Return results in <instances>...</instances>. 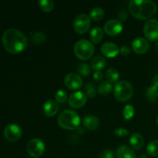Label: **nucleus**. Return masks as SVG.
<instances>
[{"label": "nucleus", "instance_id": "1", "mask_svg": "<svg viewBox=\"0 0 158 158\" xmlns=\"http://www.w3.org/2000/svg\"><path fill=\"white\" fill-rule=\"evenodd\" d=\"M2 40L5 49L13 54L23 52L28 46V40L26 35L14 28L6 29Z\"/></svg>", "mask_w": 158, "mask_h": 158}, {"label": "nucleus", "instance_id": "2", "mask_svg": "<svg viewBox=\"0 0 158 158\" xmlns=\"http://www.w3.org/2000/svg\"><path fill=\"white\" fill-rule=\"evenodd\" d=\"M157 10V4L151 0H131L129 2L131 14L140 19H150Z\"/></svg>", "mask_w": 158, "mask_h": 158}, {"label": "nucleus", "instance_id": "3", "mask_svg": "<svg viewBox=\"0 0 158 158\" xmlns=\"http://www.w3.org/2000/svg\"><path fill=\"white\" fill-rule=\"evenodd\" d=\"M80 117L79 114L72 110H66L59 115L58 124L65 130H76L80 127Z\"/></svg>", "mask_w": 158, "mask_h": 158}, {"label": "nucleus", "instance_id": "4", "mask_svg": "<svg viewBox=\"0 0 158 158\" xmlns=\"http://www.w3.org/2000/svg\"><path fill=\"white\" fill-rule=\"evenodd\" d=\"M95 47L90 41L85 39L78 40L74 45V52L77 58L82 60H87L94 54Z\"/></svg>", "mask_w": 158, "mask_h": 158}, {"label": "nucleus", "instance_id": "5", "mask_svg": "<svg viewBox=\"0 0 158 158\" xmlns=\"http://www.w3.org/2000/svg\"><path fill=\"white\" fill-rule=\"evenodd\" d=\"M114 96L119 101L125 102L129 100L134 94V88L129 82L120 80L117 82L114 89Z\"/></svg>", "mask_w": 158, "mask_h": 158}, {"label": "nucleus", "instance_id": "6", "mask_svg": "<svg viewBox=\"0 0 158 158\" xmlns=\"http://www.w3.org/2000/svg\"><path fill=\"white\" fill-rule=\"evenodd\" d=\"M46 146L45 143L41 139L33 138L29 140L26 146L27 152L31 157H40L44 154Z\"/></svg>", "mask_w": 158, "mask_h": 158}, {"label": "nucleus", "instance_id": "7", "mask_svg": "<svg viewBox=\"0 0 158 158\" xmlns=\"http://www.w3.org/2000/svg\"><path fill=\"white\" fill-rule=\"evenodd\" d=\"M91 24V19L86 14L77 15L73 21V28L78 33H85L89 30Z\"/></svg>", "mask_w": 158, "mask_h": 158}, {"label": "nucleus", "instance_id": "8", "mask_svg": "<svg viewBox=\"0 0 158 158\" xmlns=\"http://www.w3.org/2000/svg\"><path fill=\"white\" fill-rule=\"evenodd\" d=\"M143 32L148 40L156 41L158 40V20L150 19L145 23L143 26Z\"/></svg>", "mask_w": 158, "mask_h": 158}, {"label": "nucleus", "instance_id": "9", "mask_svg": "<svg viewBox=\"0 0 158 158\" xmlns=\"http://www.w3.org/2000/svg\"><path fill=\"white\" fill-rule=\"evenodd\" d=\"M87 101V96L82 91L73 93L68 98V103L73 108H80L84 106Z\"/></svg>", "mask_w": 158, "mask_h": 158}, {"label": "nucleus", "instance_id": "10", "mask_svg": "<svg viewBox=\"0 0 158 158\" xmlns=\"http://www.w3.org/2000/svg\"><path fill=\"white\" fill-rule=\"evenodd\" d=\"M23 132H22V129L20 128V127L15 123H9L4 129L5 137L6 140L11 142H15L19 140Z\"/></svg>", "mask_w": 158, "mask_h": 158}, {"label": "nucleus", "instance_id": "11", "mask_svg": "<svg viewBox=\"0 0 158 158\" xmlns=\"http://www.w3.org/2000/svg\"><path fill=\"white\" fill-rule=\"evenodd\" d=\"M64 83L69 89H78L83 86V79L79 74L70 73L65 77Z\"/></svg>", "mask_w": 158, "mask_h": 158}, {"label": "nucleus", "instance_id": "12", "mask_svg": "<svg viewBox=\"0 0 158 158\" xmlns=\"http://www.w3.org/2000/svg\"><path fill=\"white\" fill-rule=\"evenodd\" d=\"M103 29H104V32L108 35H116L121 32L123 29V25L121 22L119 21L118 19H110L105 23Z\"/></svg>", "mask_w": 158, "mask_h": 158}, {"label": "nucleus", "instance_id": "13", "mask_svg": "<svg viewBox=\"0 0 158 158\" xmlns=\"http://www.w3.org/2000/svg\"><path fill=\"white\" fill-rule=\"evenodd\" d=\"M131 47L133 50L137 53H145L150 49V43L147 39L143 37H137L133 40Z\"/></svg>", "mask_w": 158, "mask_h": 158}, {"label": "nucleus", "instance_id": "14", "mask_svg": "<svg viewBox=\"0 0 158 158\" xmlns=\"http://www.w3.org/2000/svg\"><path fill=\"white\" fill-rule=\"evenodd\" d=\"M101 52L106 57L113 58L118 55L120 52V48L112 42H106L101 46Z\"/></svg>", "mask_w": 158, "mask_h": 158}, {"label": "nucleus", "instance_id": "15", "mask_svg": "<svg viewBox=\"0 0 158 158\" xmlns=\"http://www.w3.org/2000/svg\"><path fill=\"white\" fill-rule=\"evenodd\" d=\"M58 110L59 104L54 100H48L43 105V113L46 117H53L58 112Z\"/></svg>", "mask_w": 158, "mask_h": 158}, {"label": "nucleus", "instance_id": "16", "mask_svg": "<svg viewBox=\"0 0 158 158\" xmlns=\"http://www.w3.org/2000/svg\"><path fill=\"white\" fill-rule=\"evenodd\" d=\"M83 123L85 127L87 128L88 130L94 131L97 128H98L99 125H100V120L97 116L89 114V115L86 116L83 118Z\"/></svg>", "mask_w": 158, "mask_h": 158}, {"label": "nucleus", "instance_id": "17", "mask_svg": "<svg viewBox=\"0 0 158 158\" xmlns=\"http://www.w3.org/2000/svg\"><path fill=\"white\" fill-rule=\"evenodd\" d=\"M117 158H136L134 150L127 145H120L117 150Z\"/></svg>", "mask_w": 158, "mask_h": 158}, {"label": "nucleus", "instance_id": "18", "mask_svg": "<svg viewBox=\"0 0 158 158\" xmlns=\"http://www.w3.org/2000/svg\"><path fill=\"white\" fill-rule=\"evenodd\" d=\"M130 144L131 148L134 150H140L143 148L144 143V139L141 134L138 133H134L130 137Z\"/></svg>", "mask_w": 158, "mask_h": 158}, {"label": "nucleus", "instance_id": "19", "mask_svg": "<svg viewBox=\"0 0 158 158\" xmlns=\"http://www.w3.org/2000/svg\"><path fill=\"white\" fill-rule=\"evenodd\" d=\"M106 66V60L104 57L101 56H96L93 58L92 62H91V67L93 69L96 71H101L102 69Z\"/></svg>", "mask_w": 158, "mask_h": 158}, {"label": "nucleus", "instance_id": "20", "mask_svg": "<svg viewBox=\"0 0 158 158\" xmlns=\"http://www.w3.org/2000/svg\"><path fill=\"white\" fill-rule=\"evenodd\" d=\"M89 35H90V39L93 43H98L103 40V30L99 26H96L93 28L92 30L90 31Z\"/></svg>", "mask_w": 158, "mask_h": 158}, {"label": "nucleus", "instance_id": "21", "mask_svg": "<svg viewBox=\"0 0 158 158\" xmlns=\"http://www.w3.org/2000/svg\"><path fill=\"white\" fill-rule=\"evenodd\" d=\"M106 78L107 80V81L111 83L119 82L120 74H119L118 70L114 69V68H110V69H108L106 72Z\"/></svg>", "mask_w": 158, "mask_h": 158}, {"label": "nucleus", "instance_id": "22", "mask_svg": "<svg viewBox=\"0 0 158 158\" xmlns=\"http://www.w3.org/2000/svg\"><path fill=\"white\" fill-rule=\"evenodd\" d=\"M104 14V10L101 7L96 6V7L93 8L89 12V18L92 19L93 20H95V21H98V20L102 19L103 18Z\"/></svg>", "mask_w": 158, "mask_h": 158}, {"label": "nucleus", "instance_id": "23", "mask_svg": "<svg viewBox=\"0 0 158 158\" xmlns=\"http://www.w3.org/2000/svg\"><path fill=\"white\" fill-rule=\"evenodd\" d=\"M112 83L108 82L107 80L102 81L98 86V93L101 95H108L112 91Z\"/></svg>", "mask_w": 158, "mask_h": 158}, {"label": "nucleus", "instance_id": "24", "mask_svg": "<svg viewBox=\"0 0 158 158\" xmlns=\"http://www.w3.org/2000/svg\"><path fill=\"white\" fill-rule=\"evenodd\" d=\"M46 34L42 31H36V32H33L32 36H31V40H32V43L37 45L44 43V42L46 41Z\"/></svg>", "mask_w": 158, "mask_h": 158}, {"label": "nucleus", "instance_id": "25", "mask_svg": "<svg viewBox=\"0 0 158 158\" xmlns=\"http://www.w3.org/2000/svg\"><path fill=\"white\" fill-rule=\"evenodd\" d=\"M39 6L43 12H49L53 9L55 4L52 0H40Z\"/></svg>", "mask_w": 158, "mask_h": 158}, {"label": "nucleus", "instance_id": "26", "mask_svg": "<svg viewBox=\"0 0 158 158\" xmlns=\"http://www.w3.org/2000/svg\"><path fill=\"white\" fill-rule=\"evenodd\" d=\"M147 152L150 156L158 157V140H152L147 147Z\"/></svg>", "mask_w": 158, "mask_h": 158}, {"label": "nucleus", "instance_id": "27", "mask_svg": "<svg viewBox=\"0 0 158 158\" xmlns=\"http://www.w3.org/2000/svg\"><path fill=\"white\" fill-rule=\"evenodd\" d=\"M147 97L151 101L158 100V86L152 85L147 90Z\"/></svg>", "mask_w": 158, "mask_h": 158}, {"label": "nucleus", "instance_id": "28", "mask_svg": "<svg viewBox=\"0 0 158 158\" xmlns=\"http://www.w3.org/2000/svg\"><path fill=\"white\" fill-rule=\"evenodd\" d=\"M95 84L93 82H88L85 85V89H86V94L87 97L90 98H94L97 96V91L95 88Z\"/></svg>", "mask_w": 158, "mask_h": 158}, {"label": "nucleus", "instance_id": "29", "mask_svg": "<svg viewBox=\"0 0 158 158\" xmlns=\"http://www.w3.org/2000/svg\"><path fill=\"white\" fill-rule=\"evenodd\" d=\"M123 115L125 120H129L132 119L134 115V107L131 104H127L124 106L123 111Z\"/></svg>", "mask_w": 158, "mask_h": 158}, {"label": "nucleus", "instance_id": "30", "mask_svg": "<svg viewBox=\"0 0 158 158\" xmlns=\"http://www.w3.org/2000/svg\"><path fill=\"white\" fill-rule=\"evenodd\" d=\"M77 71H78L79 73L81 74V75L87 77V76L90 73L91 68L87 63H83L78 65V66H77Z\"/></svg>", "mask_w": 158, "mask_h": 158}, {"label": "nucleus", "instance_id": "31", "mask_svg": "<svg viewBox=\"0 0 158 158\" xmlns=\"http://www.w3.org/2000/svg\"><path fill=\"white\" fill-rule=\"evenodd\" d=\"M55 100L57 103H63L67 100V94L63 89H60L55 94Z\"/></svg>", "mask_w": 158, "mask_h": 158}, {"label": "nucleus", "instance_id": "32", "mask_svg": "<svg viewBox=\"0 0 158 158\" xmlns=\"http://www.w3.org/2000/svg\"><path fill=\"white\" fill-rule=\"evenodd\" d=\"M130 134L129 131L127 130L126 128H123V127H119L115 129L114 131V134L117 137H126L127 136L128 134Z\"/></svg>", "mask_w": 158, "mask_h": 158}, {"label": "nucleus", "instance_id": "33", "mask_svg": "<svg viewBox=\"0 0 158 158\" xmlns=\"http://www.w3.org/2000/svg\"><path fill=\"white\" fill-rule=\"evenodd\" d=\"M115 155L112 150H104L100 154V158H114Z\"/></svg>", "mask_w": 158, "mask_h": 158}, {"label": "nucleus", "instance_id": "34", "mask_svg": "<svg viewBox=\"0 0 158 158\" xmlns=\"http://www.w3.org/2000/svg\"><path fill=\"white\" fill-rule=\"evenodd\" d=\"M103 74L100 70L96 71L94 73V79L96 82H100L103 80Z\"/></svg>", "mask_w": 158, "mask_h": 158}, {"label": "nucleus", "instance_id": "35", "mask_svg": "<svg viewBox=\"0 0 158 158\" xmlns=\"http://www.w3.org/2000/svg\"><path fill=\"white\" fill-rule=\"evenodd\" d=\"M120 52H121V54L123 56H127L128 54L131 52V49L127 45H123L120 48Z\"/></svg>", "mask_w": 158, "mask_h": 158}, {"label": "nucleus", "instance_id": "36", "mask_svg": "<svg viewBox=\"0 0 158 158\" xmlns=\"http://www.w3.org/2000/svg\"><path fill=\"white\" fill-rule=\"evenodd\" d=\"M127 18V13L125 11H123V12H120V13L118 14V19L119 21L122 22L126 20V19Z\"/></svg>", "mask_w": 158, "mask_h": 158}, {"label": "nucleus", "instance_id": "37", "mask_svg": "<svg viewBox=\"0 0 158 158\" xmlns=\"http://www.w3.org/2000/svg\"><path fill=\"white\" fill-rule=\"evenodd\" d=\"M153 85L158 86V74H156V75L153 77Z\"/></svg>", "mask_w": 158, "mask_h": 158}, {"label": "nucleus", "instance_id": "38", "mask_svg": "<svg viewBox=\"0 0 158 158\" xmlns=\"http://www.w3.org/2000/svg\"><path fill=\"white\" fill-rule=\"evenodd\" d=\"M156 123H157V127H158V116H157V119H156Z\"/></svg>", "mask_w": 158, "mask_h": 158}]
</instances>
